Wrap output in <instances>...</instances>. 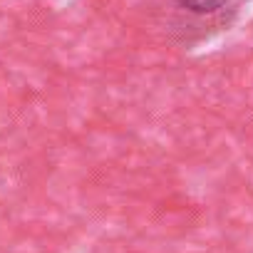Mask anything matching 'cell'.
Here are the masks:
<instances>
[{
  "instance_id": "cell-1",
  "label": "cell",
  "mask_w": 253,
  "mask_h": 253,
  "mask_svg": "<svg viewBox=\"0 0 253 253\" xmlns=\"http://www.w3.org/2000/svg\"><path fill=\"white\" fill-rule=\"evenodd\" d=\"M176 3L189 10V13H196V15H211L221 8H226L231 0H176Z\"/></svg>"
}]
</instances>
